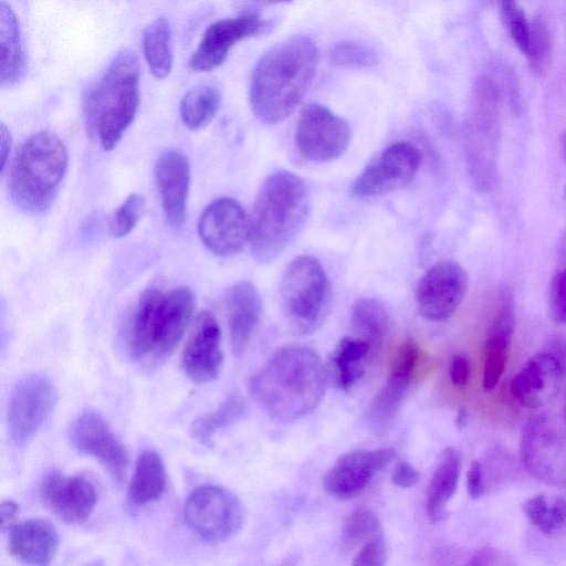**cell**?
Segmentation results:
<instances>
[{"instance_id":"6da1fadb","label":"cell","mask_w":566,"mask_h":566,"mask_svg":"<svg viewBox=\"0 0 566 566\" xmlns=\"http://www.w3.org/2000/svg\"><path fill=\"white\" fill-rule=\"evenodd\" d=\"M327 370L308 347L277 349L251 377L250 392L272 419L291 422L312 413L326 390Z\"/></svg>"},{"instance_id":"7a4b0ae2","label":"cell","mask_w":566,"mask_h":566,"mask_svg":"<svg viewBox=\"0 0 566 566\" xmlns=\"http://www.w3.org/2000/svg\"><path fill=\"white\" fill-rule=\"evenodd\" d=\"M318 65V48L295 35L270 48L254 66L249 97L254 116L275 124L287 117L308 91Z\"/></svg>"},{"instance_id":"3957f363","label":"cell","mask_w":566,"mask_h":566,"mask_svg":"<svg viewBox=\"0 0 566 566\" xmlns=\"http://www.w3.org/2000/svg\"><path fill=\"white\" fill-rule=\"evenodd\" d=\"M310 212V192L297 175L281 170L270 175L259 189L250 219L253 256L272 262L294 241Z\"/></svg>"},{"instance_id":"277c9868","label":"cell","mask_w":566,"mask_h":566,"mask_svg":"<svg viewBox=\"0 0 566 566\" xmlns=\"http://www.w3.org/2000/svg\"><path fill=\"white\" fill-rule=\"evenodd\" d=\"M138 104V59L130 51H122L85 98L87 135L103 149H113L133 123Z\"/></svg>"},{"instance_id":"5b68a950","label":"cell","mask_w":566,"mask_h":566,"mask_svg":"<svg viewBox=\"0 0 566 566\" xmlns=\"http://www.w3.org/2000/svg\"><path fill=\"white\" fill-rule=\"evenodd\" d=\"M67 164V149L55 134H33L23 143L11 165L8 187L13 203L29 213L46 211L65 176Z\"/></svg>"},{"instance_id":"8992f818","label":"cell","mask_w":566,"mask_h":566,"mask_svg":"<svg viewBox=\"0 0 566 566\" xmlns=\"http://www.w3.org/2000/svg\"><path fill=\"white\" fill-rule=\"evenodd\" d=\"M500 135V93L491 78L482 76L472 90L465 128L468 168L481 191H489L495 185Z\"/></svg>"},{"instance_id":"52a82bcc","label":"cell","mask_w":566,"mask_h":566,"mask_svg":"<svg viewBox=\"0 0 566 566\" xmlns=\"http://www.w3.org/2000/svg\"><path fill=\"white\" fill-rule=\"evenodd\" d=\"M283 315L300 334L316 331L327 314L331 286L321 262L311 255H300L285 268L280 283Z\"/></svg>"},{"instance_id":"ba28073f","label":"cell","mask_w":566,"mask_h":566,"mask_svg":"<svg viewBox=\"0 0 566 566\" xmlns=\"http://www.w3.org/2000/svg\"><path fill=\"white\" fill-rule=\"evenodd\" d=\"M184 517L187 526L208 543H221L240 532L244 507L230 490L212 484L200 485L186 500Z\"/></svg>"},{"instance_id":"9c48e42d","label":"cell","mask_w":566,"mask_h":566,"mask_svg":"<svg viewBox=\"0 0 566 566\" xmlns=\"http://www.w3.org/2000/svg\"><path fill=\"white\" fill-rule=\"evenodd\" d=\"M520 457L537 480L566 488V431L551 417H531L521 432Z\"/></svg>"},{"instance_id":"30bf717a","label":"cell","mask_w":566,"mask_h":566,"mask_svg":"<svg viewBox=\"0 0 566 566\" xmlns=\"http://www.w3.org/2000/svg\"><path fill=\"white\" fill-rule=\"evenodd\" d=\"M566 379V344H558L532 356L510 385L513 398L527 409L552 402Z\"/></svg>"},{"instance_id":"8fae6325","label":"cell","mask_w":566,"mask_h":566,"mask_svg":"<svg viewBox=\"0 0 566 566\" xmlns=\"http://www.w3.org/2000/svg\"><path fill=\"white\" fill-rule=\"evenodd\" d=\"M349 140L348 123L326 106L311 103L302 109L295 143L305 159L316 163L334 160L347 149Z\"/></svg>"},{"instance_id":"7c38bea8","label":"cell","mask_w":566,"mask_h":566,"mask_svg":"<svg viewBox=\"0 0 566 566\" xmlns=\"http://www.w3.org/2000/svg\"><path fill=\"white\" fill-rule=\"evenodd\" d=\"M421 161L419 150L407 142H398L382 149L350 185V193L358 199L374 198L408 185Z\"/></svg>"},{"instance_id":"4fadbf2b","label":"cell","mask_w":566,"mask_h":566,"mask_svg":"<svg viewBox=\"0 0 566 566\" xmlns=\"http://www.w3.org/2000/svg\"><path fill=\"white\" fill-rule=\"evenodd\" d=\"M56 401L51 380L40 374L22 378L13 388L8 403L7 421L11 440L23 444L43 426Z\"/></svg>"},{"instance_id":"5bb4252c","label":"cell","mask_w":566,"mask_h":566,"mask_svg":"<svg viewBox=\"0 0 566 566\" xmlns=\"http://www.w3.org/2000/svg\"><path fill=\"white\" fill-rule=\"evenodd\" d=\"M469 286L464 268L443 260L429 268L416 289V302L422 317L431 322L450 318L462 303Z\"/></svg>"},{"instance_id":"9a60e30c","label":"cell","mask_w":566,"mask_h":566,"mask_svg":"<svg viewBox=\"0 0 566 566\" xmlns=\"http://www.w3.org/2000/svg\"><path fill=\"white\" fill-rule=\"evenodd\" d=\"M67 436L80 453L96 459L117 483L125 479L128 467L126 449L98 413H81L70 424Z\"/></svg>"},{"instance_id":"2e32d148","label":"cell","mask_w":566,"mask_h":566,"mask_svg":"<svg viewBox=\"0 0 566 566\" xmlns=\"http://www.w3.org/2000/svg\"><path fill=\"white\" fill-rule=\"evenodd\" d=\"M198 232L212 253L230 256L240 252L250 241V220L234 199L220 198L201 213Z\"/></svg>"},{"instance_id":"e0dca14e","label":"cell","mask_w":566,"mask_h":566,"mask_svg":"<svg viewBox=\"0 0 566 566\" xmlns=\"http://www.w3.org/2000/svg\"><path fill=\"white\" fill-rule=\"evenodd\" d=\"M263 28L264 21L256 13L216 21L203 32L189 60L190 67L197 72H208L218 67L235 43L258 34Z\"/></svg>"},{"instance_id":"ac0fdd59","label":"cell","mask_w":566,"mask_h":566,"mask_svg":"<svg viewBox=\"0 0 566 566\" xmlns=\"http://www.w3.org/2000/svg\"><path fill=\"white\" fill-rule=\"evenodd\" d=\"M40 492L46 507L67 523L85 522L97 501L95 486L88 479L59 471L44 476Z\"/></svg>"},{"instance_id":"d6986e66","label":"cell","mask_w":566,"mask_h":566,"mask_svg":"<svg viewBox=\"0 0 566 566\" xmlns=\"http://www.w3.org/2000/svg\"><path fill=\"white\" fill-rule=\"evenodd\" d=\"M395 455L396 452L388 448L345 453L325 473L324 486L335 497L352 499L358 495Z\"/></svg>"},{"instance_id":"ffe728a7","label":"cell","mask_w":566,"mask_h":566,"mask_svg":"<svg viewBox=\"0 0 566 566\" xmlns=\"http://www.w3.org/2000/svg\"><path fill=\"white\" fill-rule=\"evenodd\" d=\"M222 365L221 335L216 317L202 312L196 318L181 356V366L195 384L214 380Z\"/></svg>"},{"instance_id":"44dd1931","label":"cell","mask_w":566,"mask_h":566,"mask_svg":"<svg viewBox=\"0 0 566 566\" xmlns=\"http://www.w3.org/2000/svg\"><path fill=\"white\" fill-rule=\"evenodd\" d=\"M155 179L167 221L180 227L186 217L190 168L178 150H167L157 160Z\"/></svg>"},{"instance_id":"7402d4cb","label":"cell","mask_w":566,"mask_h":566,"mask_svg":"<svg viewBox=\"0 0 566 566\" xmlns=\"http://www.w3.org/2000/svg\"><path fill=\"white\" fill-rule=\"evenodd\" d=\"M9 553L29 566H50L59 547L56 528L46 520L30 518L8 530Z\"/></svg>"},{"instance_id":"603a6c76","label":"cell","mask_w":566,"mask_h":566,"mask_svg":"<svg viewBox=\"0 0 566 566\" xmlns=\"http://www.w3.org/2000/svg\"><path fill=\"white\" fill-rule=\"evenodd\" d=\"M229 335L231 349L241 356L251 339L262 312V301L255 285L250 281H240L227 296Z\"/></svg>"},{"instance_id":"cb8c5ba5","label":"cell","mask_w":566,"mask_h":566,"mask_svg":"<svg viewBox=\"0 0 566 566\" xmlns=\"http://www.w3.org/2000/svg\"><path fill=\"white\" fill-rule=\"evenodd\" d=\"M195 304L193 293L187 287H176L165 293L153 354L155 358H164L174 350L192 317Z\"/></svg>"},{"instance_id":"d4e9b609","label":"cell","mask_w":566,"mask_h":566,"mask_svg":"<svg viewBox=\"0 0 566 566\" xmlns=\"http://www.w3.org/2000/svg\"><path fill=\"white\" fill-rule=\"evenodd\" d=\"M164 300L165 293L156 289H147L140 295L132 326L133 358L140 359L154 354Z\"/></svg>"},{"instance_id":"484cf974","label":"cell","mask_w":566,"mask_h":566,"mask_svg":"<svg viewBox=\"0 0 566 566\" xmlns=\"http://www.w3.org/2000/svg\"><path fill=\"white\" fill-rule=\"evenodd\" d=\"M460 470V452L452 447L446 448L440 454L427 490L426 511L432 522H439L444 517L446 505L458 486Z\"/></svg>"},{"instance_id":"4316f807","label":"cell","mask_w":566,"mask_h":566,"mask_svg":"<svg viewBox=\"0 0 566 566\" xmlns=\"http://www.w3.org/2000/svg\"><path fill=\"white\" fill-rule=\"evenodd\" d=\"M166 488V469L161 457L154 450L142 452L128 485V497L136 505L157 501Z\"/></svg>"},{"instance_id":"83f0119b","label":"cell","mask_w":566,"mask_h":566,"mask_svg":"<svg viewBox=\"0 0 566 566\" xmlns=\"http://www.w3.org/2000/svg\"><path fill=\"white\" fill-rule=\"evenodd\" d=\"M370 349L367 343L356 337L339 339L328 361L329 375L337 388L349 390L365 374V359Z\"/></svg>"},{"instance_id":"f1b7e54d","label":"cell","mask_w":566,"mask_h":566,"mask_svg":"<svg viewBox=\"0 0 566 566\" xmlns=\"http://www.w3.org/2000/svg\"><path fill=\"white\" fill-rule=\"evenodd\" d=\"M0 82L12 85L23 72V51L17 17L9 4L0 3Z\"/></svg>"},{"instance_id":"f546056e","label":"cell","mask_w":566,"mask_h":566,"mask_svg":"<svg viewBox=\"0 0 566 566\" xmlns=\"http://www.w3.org/2000/svg\"><path fill=\"white\" fill-rule=\"evenodd\" d=\"M411 376L390 370L386 382L373 398L366 411V421L375 430L392 423L409 388Z\"/></svg>"},{"instance_id":"4dcf8cb0","label":"cell","mask_w":566,"mask_h":566,"mask_svg":"<svg viewBox=\"0 0 566 566\" xmlns=\"http://www.w3.org/2000/svg\"><path fill=\"white\" fill-rule=\"evenodd\" d=\"M350 327L356 338L370 348L378 347L389 328V316L385 306L371 297L358 298L350 310Z\"/></svg>"},{"instance_id":"1f68e13d","label":"cell","mask_w":566,"mask_h":566,"mask_svg":"<svg viewBox=\"0 0 566 566\" xmlns=\"http://www.w3.org/2000/svg\"><path fill=\"white\" fill-rule=\"evenodd\" d=\"M142 46L151 74L165 78L172 65L171 28L165 18H158L145 28Z\"/></svg>"},{"instance_id":"d6a6232c","label":"cell","mask_w":566,"mask_h":566,"mask_svg":"<svg viewBox=\"0 0 566 566\" xmlns=\"http://www.w3.org/2000/svg\"><path fill=\"white\" fill-rule=\"evenodd\" d=\"M221 102L219 91L209 85L190 88L180 102V117L190 130L206 127L217 114Z\"/></svg>"},{"instance_id":"836d02e7","label":"cell","mask_w":566,"mask_h":566,"mask_svg":"<svg viewBox=\"0 0 566 566\" xmlns=\"http://www.w3.org/2000/svg\"><path fill=\"white\" fill-rule=\"evenodd\" d=\"M247 412L244 399L238 395H230L213 412L201 416L192 422L191 437L201 444H208L219 430L241 420Z\"/></svg>"},{"instance_id":"e575fe53","label":"cell","mask_w":566,"mask_h":566,"mask_svg":"<svg viewBox=\"0 0 566 566\" xmlns=\"http://www.w3.org/2000/svg\"><path fill=\"white\" fill-rule=\"evenodd\" d=\"M522 510L528 521L545 534H553L566 524V500L559 496L533 495L522 504Z\"/></svg>"},{"instance_id":"d590c367","label":"cell","mask_w":566,"mask_h":566,"mask_svg":"<svg viewBox=\"0 0 566 566\" xmlns=\"http://www.w3.org/2000/svg\"><path fill=\"white\" fill-rule=\"evenodd\" d=\"M380 521L376 513L366 507L350 512L342 528V544L347 549L361 547L370 539L381 535Z\"/></svg>"},{"instance_id":"8d00e7d4","label":"cell","mask_w":566,"mask_h":566,"mask_svg":"<svg viewBox=\"0 0 566 566\" xmlns=\"http://www.w3.org/2000/svg\"><path fill=\"white\" fill-rule=\"evenodd\" d=\"M553 51V36L542 19L531 20V33L524 56L530 70L541 75L549 65Z\"/></svg>"},{"instance_id":"74e56055","label":"cell","mask_w":566,"mask_h":566,"mask_svg":"<svg viewBox=\"0 0 566 566\" xmlns=\"http://www.w3.org/2000/svg\"><path fill=\"white\" fill-rule=\"evenodd\" d=\"M500 14L512 42L521 53L525 54L531 33V20L523 8L515 1L505 0L500 3Z\"/></svg>"},{"instance_id":"f35d334b","label":"cell","mask_w":566,"mask_h":566,"mask_svg":"<svg viewBox=\"0 0 566 566\" xmlns=\"http://www.w3.org/2000/svg\"><path fill=\"white\" fill-rule=\"evenodd\" d=\"M333 64L343 67L367 69L374 66L378 59L375 51L354 41L336 43L329 53Z\"/></svg>"},{"instance_id":"ab89813d","label":"cell","mask_w":566,"mask_h":566,"mask_svg":"<svg viewBox=\"0 0 566 566\" xmlns=\"http://www.w3.org/2000/svg\"><path fill=\"white\" fill-rule=\"evenodd\" d=\"M145 205V199L142 195H129L113 216L109 224L111 234L115 238L127 235L140 219Z\"/></svg>"},{"instance_id":"60d3db41","label":"cell","mask_w":566,"mask_h":566,"mask_svg":"<svg viewBox=\"0 0 566 566\" xmlns=\"http://www.w3.org/2000/svg\"><path fill=\"white\" fill-rule=\"evenodd\" d=\"M510 349L484 346V368L482 385L484 390L492 391L496 388L509 359Z\"/></svg>"},{"instance_id":"b9f144b4","label":"cell","mask_w":566,"mask_h":566,"mask_svg":"<svg viewBox=\"0 0 566 566\" xmlns=\"http://www.w3.org/2000/svg\"><path fill=\"white\" fill-rule=\"evenodd\" d=\"M420 358L421 348L413 339L407 338L399 345L390 370L412 377Z\"/></svg>"},{"instance_id":"7bdbcfd3","label":"cell","mask_w":566,"mask_h":566,"mask_svg":"<svg viewBox=\"0 0 566 566\" xmlns=\"http://www.w3.org/2000/svg\"><path fill=\"white\" fill-rule=\"evenodd\" d=\"M549 312L556 323L566 324V269L556 273L552 279Z\"/></svg>"},{"instance_id":"ee69618b","label":"cell","mask_w":566,"mask_h":566,"mask_svg":"<svg viewBox=\"0 0 566 566\" xmlns=\"http://www.w3.org/2000/svg\"><path fill=\"white\" fill-rule=\"evenodd\" d=\"M386 558V544L382 535H379L359 548L353 559V566H385Z\"/></svg>"},{"instance_id":"f6af8a7d","label":"cell","mask_w":566,"mask_h":566,"mask_svg":"<svg viewBox=\"0 0 566 566\" xmlns=\"http://www.w3.org/2000/svg\"><path fill=\"white\" fill-rule=\"evenodd\" d=\"M462 566H518V564L507 553L486 546L476 551Z\"/></svg>"},{"instance_id":"bcb514c9","label":"cell","mask_w":566,"mask_h":566,"mask_svg":"<svg viewBox=\"0 0 566 566\" xmlns=\"http://www.w3.org/2000/svg\"><path fill=\"white\" fill-rule=\"evenodd\" d=\"M467 489L468 494L472 499L481 497L486 491L483 465L480 461H473L469 468L467 474Z\"/></svg>"},{"instance_id":"7dc6e473","label":"cell","mask_w":566,"mask_h":566,"mask_svg":"<svg viewBox=\"0 0 566 566\" xmlns=\"http://www.w3.org/2000/svg\"><path fill=\"white\" fill-rule=\"evenodd\" d=\"M391 481L399 488H411L419 481V472L407 461L398 462L391 473Z\"/></svg>"},{"instance_id":"c3c4849f","label":"cell","mask_w":566,"mask_h":566,"mask_svg":"<svg viewBox=\"0 0 566 566\" xmlns=\"http://www.w3.org/2000/svg\"><path fill=\"white\" fill-rule=\"evenodd\" d=\"M470 377V363L465 355H454L450 364V379L457 387H464Z\"/></svg>"},{"instance_id":"681fc988","label":"cell","mask_w":566,"mask_h":566,"mask_svg":"<svg viewBox=\"0 0 566 566\" xmlns=\"http://www.w3.org/2000/svg\"><path fill=\"white\" fill-rule=\"evenodd\" d=\"M19 505L13 501L8 500L1 503L0 521L2 530H8L10 526L15 524L14 522L19 515Z\"/></svg>"},{"instance_id":"f907efd6","label":"cell","mask_w":566,"mask_h":566,"mask_svg":"<svg viewBox=\"0 0 566 566\" xmlns=\"http://www.w3.org/2000/svg\"><path fill=\"white\" fill-rule=\"evenodd\" d=\"M0 138H1V170L4 168L7 158L11 148V135L9 129L3 123L0 125Z\"/></svg>"},{"instance_id":"816d5d0a","label":"cell","mask_w":566,"mask_h":566,"mask_svg":"<svg viewBox=\"0 0 566 566\" xmlns=\"http://www.w3.org/2000/svg\"><path fill=\"white\" fill-rule=\"evenodd\" d=\"M469 419V413L465 408H460L455 417V426L459 430L465 428Z\"/></svg>"},{"instance_id":"f5cc1de1","label":"cell","mask_w":566,"mask_h":566,"mask_svg":"<svg viewBox=\"0 0 566 566\" xmlns=\"http://www.w3.org/2000/svg\"><path fill=\"white\" fill-rule=\"evenodd\" d=\"M560 153L566 161V129L563 132L559 140Z\"/></svg>"},{"instance_id":"db71d44e","label":"cell","mask_w":566,"mask_h":566,"mask_svg":"<svg viewBox=\"0 0 566 566\" xmlns=\"http://www.w3.org/2000/svg\"><path fill=\"white\" fill-rule=\"evenodd\" d=\"M85 566H106V564L102 558H95L87 563Z\"/></svg>"},{"instance_id":"11a10c76","label":"cell","mask_w":566,"mask_h":566,"mask_svg":"<svg viewBox=\"0 0 566 566\" xmlns=\"http://www.w3.org/2000/svg\"><path fill=\"white\" fill-rule=\"evenodd\" d=\"M564 419H565V422H566V400H565V407H564Z\"/></svg>"},{"instance_id":"9f6ffc18","label":"cell","mask_w":566,"mask_h":566,"mask_svg":"<svg viewBox=\"0 0 566 566\" xmlns=\"http://www.w3.org/2000/svg\"><path fill=\"white\" fill-rule=\"evenodd\" d=\"M565 197H566V189H565Z\"/></svg>"}]
</instances>
